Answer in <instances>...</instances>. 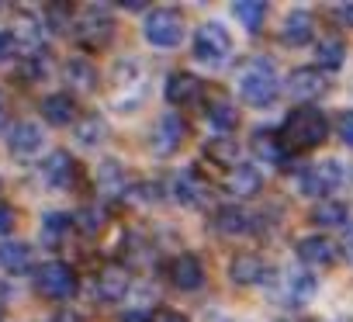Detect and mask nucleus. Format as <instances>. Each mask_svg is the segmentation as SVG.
Instances as JSON below:
<instances>
[{"label": "nucleus", "mask_w": 353, "mask_h": 322, "mask_svg": "<svg viewBox=\"0 0 353 322\" xmlns=\"http://www.w3.org/2000/svg\"><path fill=\"white\" fill-rule=\"evenodd\" d=\"M73 181H77V159L66 149L49 152V159L42 163V184L49 191H70Z\"/></svg>", "instance_id": "nucleus-10"}, {"label": "nucleus", "mask_w": 353, "mask_h": 322, "mask_svg": "<svg viewBox=\"0 0 353 322\" xmlns=\"http://www.w3.org/2000/svg\"><path fill=\"white\" fill-rule=\"evenodd\" d=\"M312 39H315V21H312V14H308V11H291V14L284 18V25H281V42L291 46V49H301V46H308Z\"/></svg>", "instance_id": "nucleus-17"}, {"label": "nucleus", "mask_w": 353, "mask_h": 322, "mask_svg": "<svg viewBox=\"0 0 353 322\" xmlns=\"http://www.w3.org/2000/svg\"><path fill=\"white\" fill-rule=\"evenodd\" d=\"M46 145V135H42V125L35 121H18L11 132H8V152L14 159H21V163H28V159H35Z\"/></svg>", "instance_id": "nucleus-8"}, {"label": "nucleus", "mask_w": 353, "mask_h": 322, "mask_svg": "<svg viewBox=\"0 0 353 322\" xmlns=\"http://www.w3.org/2000/svg\"><path fill=\"white\" fill-rule=\"evenodd\" d=\"M229 277L239 288H256V284L270 281V267L260 256H253V253H239V256L229 260Z\"/></svg>", "instance_id": "nucleus-12"}, {"label": "nucleus", "mask_w": 353, "mask_h": 322, "mask_svg": "<svg viewBox=\"0 0 353 322\" xmlns=\"http://www.w3.org/2000/svg\"><path fill=\"white\" fill-rule=\"evenodd\" d=\"M325 135H329V118L319 108H294L284 118L281 142H288L294 149H315V145L325 142Z\"/></svg>", "instance_id": "nucleus-2"}, {"label": "nucleus", "mask_w": 353, "mask_h": 322, "mask_svg": "<svg viewBox=\"0 0 353 322\" xmlns=\"http://www.w3.org/2000/svg\"><path fill=\"white\" fill-rule=\"evenodd\" d=\"M121 322H149V312H142V308H132V312H125V315H121Z\"/></svg>", "instance_id": "nucleus-43"}, {"label": "nucleus", "mask_w": 353, "mask_h": 322, "mask_svg": "<svg viewBox=\"0 0 353 322\" xmlns=\"http://www.w3.org/2000/svg\"><path fill=\"white\" fill-rule=\"evenodd\" d=\"M236 83H239V97L246 104H253V108H270L281 97V73L263 56L246 59L239 66V73H236Z\"/></svg>", "instance_id": "nucleus-1"}, {"label": "nucleus", "mask_w": 353, "mask_h": 322, "mask_svg": "<svg viewBox=\"0 0 353 322\" xmlns=\"http://www.w3.org/2000/svg\"><path fill=\"white\" fill-rule=\"evenodd\" d=\"M73 215H66V212H49V215H42V225H39V236H42V243L49 246V250H59L63 243H70V236H73Z\"/></svg>", "instance_id": "nucleus-19"}, {"label": "nucleus", "mask_w": 353, "mask_h": 322, "mask_svg": "<svg viewBox=\"0 0 353 322\" xmlns=\"http://www.w3.org/2000/svg\"><path fill=\"white\" fill-rule=\"evenodd\" d=\"M343 184H346V170L339 159H319V163L305 167L298 177V191L308 198H325V194L339 191Z\"/></svg>", "instance_id": "nucleus-5"}, {"label": "nucleus", "mask_w": 353, "mask_h": 322, "mask_svg": "<svg viewBox=\"0 0 353 322\" xmlns=\"http://www.w3.org/2000/svg\"><path fill=\"white\" fill-rule=\"evenodd\" d=\"M35 288H39V294H46V298H52V301H66V298H73V291H77V274H73L70 263L52 260V263H42V267H39Z\"/></svg>", "instance_id": "nucleus-7"}, {"label": "nucleus", "mask_w": 353, "mask_h": 322, "mask_svg": "<svg viewBox=\"0 0 353 322\" xmlns=\"http://www.w3.org/2000/svg\"><path fill=\"white\" fill-rule=\"evenodd\" d=\"M39 21L46 25V32H66V25H70V11L59 8V4H49V8H42V18H39Z\"/></svg>", "instance_id": "nucleus-36"}, {"label": "nucleus", "mask_w": 353, "mask_h": 322, "mask_svg": "<svg viewBox=\"0 0 353 322\" xmlns=\"http://www.w3.org/2000/svg\"><path fill=\"white\" fill-rule=\"evenodd\" d=\"M21 73H25V80H28V83L46 80V77H49V59H46V56H28V59H25V66H21Z\"/></svg>", "instance_id": "nucleus-37"}, {"label": "nucleus", "mask_w": 353, "mask_h": 322, "mask_svg": "<svg viewBox=\"0 0 353 322\" xmlns=\"http://www.w3.org/2000/svg\"><path fill=\"white\" fill-rule=\"evenodd\" d=\"M56 322H83V319H80L77 312H59V315H56Z\"/></svg>", "instance_id": "nucleus-45"}, {"label": "nucleus", "mask_w": 353, "mask_h": 322, "mask_svg": "<svg viewBox=\"0 0 353 322\" xmlns=\"http://www.w3.org/2000/svg\"><path fill=\"white\" fill-rule=\"evenodd\" d=\"M97 184H101L108 194H125V188H128V177H125V170L114 163V159H104V163H101V170H97Z\"/></svg>", "instance_id": "nucleus-35"}, {"label": "nucleus", "mask_w": 353, "mask_h": 322, "mask_svg": "<svg viewBox=\"0 0 353 322\" xmlns=\"http://www.w3.org/2000/svg\"><path fill=\"white\" fill-rule=\"evenodd\" d=\"M170 281L181 288V291H198V288L205 284V267H201V260L191 256V253L173 256V263H170Z\"/></svg>", "instance_id": "nucleus-14"}, {"label": "nucleus", "mask_w": 353, "mask_h": 322, "mask_svg": "<svg viewBox=\"0 0 353 322\" xmlns=\"http://www.w3.org/2000/svg\"><path fill=\"white\" fill-rule=\"evenodd\" d=\"M215 229H219L222 236H229V239L246 236V232L253 229V215H250L246 208H239V205H225V208L215 212Z\"/></svg>", "instance_id": "nucleus-25"}, {"label": "nucleus", "mask_w": 353, "mask_h": 322, "mask_svg": "<svg viewBox=\"0 0 353 322\" xmlns=\"http://www.w3.org/2000/svg\"><path fill=\"white\" fill-rule=\"evenodd\" d=\"M260 184H263V177H260V170L253 163H236L229 170V177H225V188L236 198H253L260 191Z\"/></svg>", "instance_id": "nucleus-24"}, {"label": "nucleus", "mask_w": 353, "mask_h": 322, "mask_svg": "<svg viewBox=\"0 0 353 322\" xmlns=\"http://www.w3.org/2000/svg\"><path fill=\"white\" fill-rule=\"evenodd\" d=\"M336 132H339V139L353 149V111H343L339 114V121H336Z\"/></svg>", "instance_id": "nucleus-38"}, {"label": "nucleus", "mask_w": 353, "mask_h": 322, "mask_svg": "<svg viewBox=\"0 0 353 322\" xmlns=\"http://www.w3.org/2000/svg\"><path fill=\"white\" fill-rule=\"evenodd\" d=\"M173 198L181 201L184 208H198V205H205V198H208V184L194 174V170H181V174H173Z\"/></svg>", "instance_id": "nucleus-15"}, {"label": "nucleus", "mask_w": 353, "mask_h": 322, "mask_svg": "<svg viewBox=\"0 0 353 322\" xmlns=\"http://www.w3.org/2000/svg\"><path fill=\"white\" fill-rule=\"evenodd\" d=\"M232 18L246 28V32H260L267 21V4H253V0H239L232 4Z\"/></svg>", "instance_id": "nucleus-32"}, {"label": "nucleus", "mask_w": 353, "mask_h": 322, "mask_svg": "<svg viewBox=\"0 0 353 322\" xmlns=\"http://www.w3.org/2000/svg\"><path fill=\"white\" fill-rule=\"evenodd\" d=\"M73 135H77V145L97 149V145L108 142V121H104L97 111H90V114H83L80 121H73Z\"/></svg>", "instance_id": "nucleus-23"}, {"label": "nucleus", "mask_w": 353, "mask_h": 322, "mask_svg": "<svg viewBox=\"0 0 353 322\" xmlns=\"http://www.w3.org/2000/svg\"><path fill=\"white\" fill-rule=\"evenodd\" d=\"M205 156L212 159V163L229 167V170L239 163V149H236V142H232V139H222V135H219V139H212V142L205 145Z\"/></svg>", "instance_id": "nucleus-33"}, {"label": "nucleus", "mask_w": 353, "mask_h": 322, "mask_svg": "<svg viewBox=\"0 0 353 322\" xmlns=\"http://www.w3.org/2000/svg\"><path fill=\"white\" fill-rule=\"evenodd\" d=\"M312 222L322 225V229H343L350 222V208L343 201H319L312 208Z\"/></svg>", "instance_id": "nucleus-29"}, {"label": "nucleus", "mask_w": 353, "mask_h": 322, "mask_svg": "<svg viewBox=\"0 0 353 322\" xmlns=\"http://www.w3.org/2000/svg\"><path fill=\"white\" fill-rule=\"evenodd\" d=\"M149 322H188L181 312H159L156 319H149Z\"/></svg>", "instance_id": "nucleus-44"}, {"label": "nucleus", "mask_w": 353, "mask_h": 322, "mask_svg": "<svg viewBox=\"0 0 353 322\" xmlns=\"http://www.w3.org/2000/svg\"><path fill=\"white\" fill-rule=\"evenodd\" d=\"M32 263H35V256H32V246L28 243H21V239L0 243V267H4V274L21 277V274L32 270Z\"/></svg>", "instance_id": "nucleus-22"}, {"label": "nucleus", "mask_w": 353, "mask_h": 322, "mask_svg": "<svg viewBox=\"0 0 353 322\" xmlns=\"http://www.w3.org/2000/svg\"><path fill=\"white\" fill-rule=\"evenodd\" d=\"M163 94H166V101H170V104H181V108H184V104L201 101L205 83H201L194 73H170V80H166Z\"/></svg>", "instance_id": "nucleus-13"}, {"label": "nucleus", "mask_w": 353, "mask_h": 322, "mask_svg": "<svg viewBox=\"0 0 353 322\" xmlns=\"http://www.w3.org/2000/svg\"><path fill=\"white\" fill-rule=\"evenodd\" d=\"M4 121H8V101H4V94H0V128H4Z\"/></svg>", "instance_id": "nucleus-46"}, {"label": "nucleus", "mask_w": 353, "mask_h": 322, "mask_svg": "<svg viewBox=\"0 0 353 322\" xmlns=\"http://www.w3.org/2000/svg\"><path fill=\"white\" fill-rule=\"evenodd\" d=\"M142 39L152 49H176L184 42V18L173 8H156L142 21Z\"/></svg>", "instance_id": "nucleus-4"}, {"label": "nucleus", "mask_w": 353, "mask_h": 322, "mask_svg": "<svg viewBox=\"0 0 353 322\" xmlns=\"http://www.w3.org/2000/svg\"><path fill=\"white\" fill-rule=\"evenodd\" d=\"M77 39L83 49H108L114 39V18L104 4H90L83 8V18L77 25Z\"/></svg>", "instance_id": "nucleus-6"}, {"label": "nucleus", "mask_w": 353, "mask_h": 322, "mask_svg": "<svg viewBox=\"0 0 353 322\" xmlns=\"http://www.w3.org/2000/svg\"><path fill=\"white\" fill-rule=\"evenodd\" d=\"M94 294L104 301V305H114L128 294V270L125 267H108L97 274V284H94Z\"/></svg>", "instance_id": "nucleus-20"}, {"label": "nucleus", "mask_w": 353, "mask_h": 322, "mask_svg": "<svg viewBox=\"0 0 353 322\" xmlns=\"http://www.w3.org/2000/svg\"><path fill=\"white\" fill-rule=\"evenodd\" d=\"M208 125H212L222 139H229V132L239 125V111H236L229 101H222V97H219L215 104H208Z\"/></svg>", "instance_id": "nucleus-31"}, {"label": "nucleus", "mask_w": 353, "mask_h": 322, "mask_svg": "<svg viewBox=\"0 0 353 322\" xmlns=\"http://www.w3.org/2000/svg\"><path fill=\"white\" fill-rule=\"evenodd\" d=\"M63 77H66V83H70L73 94H90L97 87V66L90 59H80V56L63 66Z\"/></svg>", "instance_id": "nucleus-26"}, {"label": "nucleus", "mask_w": 353, "mask_h": 322, "mask_svg": "<svg viewBox=\"0 0 353 322\" xmlns=\"http://www.w3.org/2000/svg\"><path fill=\"white\" fill-rule=\"evenodd\" d=\"M14 219H18V215H14V208L0 201V236H8V232L14 229Z\"/></svg>", "instance_id": "nucleus-39"}, {"label": "nucleus", "mask_w": 353, "mask_h": 322, "mask_svg": "<svg viewBox=\"0 0 353 322\" xmlns=\"http://www.w3.org/2000/svg\"><path fill=\"white\" fill-rule=\"evenodd\" d=\"M14 49H21V56H46V25L35 18H21L14 28Z\"/></svg>", "instance_id": "nucleus-16"}, {"label": "nucleus", "mask_w": 353, "mask_h": 322, "mask_svg": "<svg viewBox=\"0 0 353 322\" xmlns=\"http://www.w3.org/2000/svg\"><path fill=\"white\" fill-rule=\"evenodd\" d=\"M232 56V35L222 21H205L198 32H194V59L208 70H219L225 66Z\"/></svg>", "instance_id": "nucleus-3"}, {"label": "nucleus", "mask_w": 353, "mask_h": 322, "mask_svg": "<svg viewBox=\"0 0 353 322\" xmlns=\"http://www.w3.org/2000/svg\"><path fill=\"white\" fill-rule=\"evenodd\" d=\"M298 260L305 267H332L336 263V243H329L325 236H305L298 243Z\"/></svg>", "instance_id": "nucleus-18"}, {"label": "nucleus", "mask_w": 353, "mask_h": 322, "mask_svg": "<svg viewBox=\"0 0 353 322\" xmlns=\"http://www.w3.org/2000/svg\"><path fill=\"white\" fill-rule=\"evenodd\" d=\"M332 14H336V21H343V25H350V28H353V4H336V8H332Z\"/></svg>", "instance_id": "nucleus-40"}, {"label": "nucleus", "mask_w": 353, "mask_h": 322, "mask_svg": "<svg viewBox=\"0 0 353 322\" xmlns=\"http://www.w3.org/2000/svg\"><path fill=\"white\" fill-rule=\"evenodd\" d=\"M11 52H14L11 35H8V32H0V63H8V59H11Z\"/></svg>", "instance_id": "nucleus-41"}, {"label": "nucleus", "mask_w": 353, "mask_h": 322, "mask_svg": "<svg viewBox=\"0 0 353 322\" xmlns=\"http://www.w3.org/2000/svg\"><path fill=\"white\" fill-rule=\"evenodd\" d=\"M325 90H329V80H325L315 66H298V70H291V77H288V94H291L294 101H319Z\"/></svg>", "instance_id": "nucleus-11"}, {"label": "nucleus", "mask_w": 353, "mask_h": 322, "mask_svg": "<svg viewBox=\"0 0 353 322\" xmlns=\"http://www.w3.org/2000/svg\"><path fill=\"white\" fill-rule=\"evenodd\" d=\"M319 291V277L308 274V270H294L288 281H284V298L288 305H308Z\"/></svg>", "instance_id": "nucleus-27"}, {"label": "nucleus", "mask_w": 353, "mask_h": 322, "mask_svg": "<svg viewBox=\"0 0 353 322\" xmlns=\"http://www.w3.org/2000/svg\"><path fill=\"white\" fill-rule=\"evenodd\" d=\"M42 118H46L49 125H70V121H77V104H73V97H70V94H49V97L42 101Z\"/></svg>", "instance_id": "nucleus-28"}, {"label": "nucleus", "mask_w": 353, "mask_h": 322, "mask_svg": "<svg viewBox=\"0 0 353 322\" xmlns=\"http://www.w3.org/2000/svg\"><path fill=\"white\" fill-rule=\"evenodd\" d=\"M250 149H253V156L260 159V163H274V167H284V142H281V135L277 132H270V128H256L253 132V139H250Z\"/></svg>", "instance_id": "nucleus-21"}, {"label": "nucleus", "mask_w": 353, "mask_h": 322, "mask_svg": "<svg viewBox=\"0 0 353 322\" xmlns=\"http://www.w3.org/2000/svg\"><path fill=\"white\" fill-rule=\"evenodd\" d=\"M315 70L322 73V70H339L343 63H346V46L339 42V39H319L315 42Z\"/></svg>", "instance_id": "nucleus-30"}, {"label": "nucleus", "mask_w": 353, "mask_h": 322, "mask_svg": "<svg viewBox=\"0 0 353 322\" xmlns=\"http://www.w3.org/2000/svg\"><path fill=\"white\" fill-rule=\"evenodd\" d=\"M184 139H188V121L181 118V114H163L159 121H156V132H152V152L156 156H173L176 149L184 145Z\"/></svg>", "instance_id": "nucleus-9"}, {"label": "nucleus", "mask_w": 353, "mask_h": 322, "mask_svg": "<svg viewBox=\"0 0 353 322\" xmlns=\"http://www.w3.org/2000/svg\"><path fill=\"white\" fill-rule=\"evenodd\" d=\"M73 225L83 229L87 236H97V232H104V225H108V212H104L101 205H83V208L73 215Z\"/></svg>", "instance_id": "nucleus-34"}, {"label": "nucleus", "mask_w": 353, "mask_h": 322, "mask_svg": "<svg viewBox=\"0 0 353 322\" xmlns=\"http://www.w3.org/2000/svg\"><path fill=\"white\" fill-rule=\"evenodd\" d=\"M343 250H346V260H353V222L343 225Z\"/></svg>", "instance_id": "nucleus-42"}]
</instances>
